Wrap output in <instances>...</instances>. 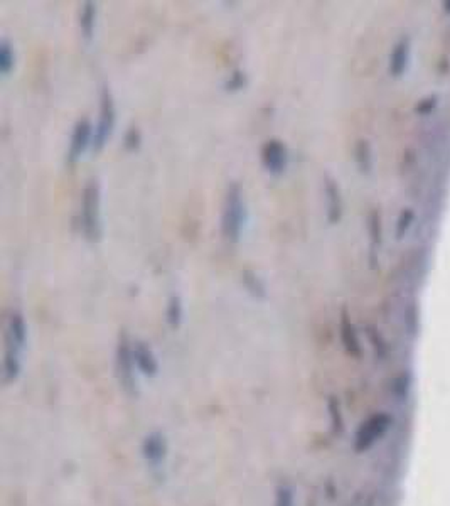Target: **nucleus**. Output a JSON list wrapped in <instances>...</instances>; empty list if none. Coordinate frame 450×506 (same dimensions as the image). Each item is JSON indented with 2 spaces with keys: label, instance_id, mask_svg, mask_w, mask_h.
<instances>
[{
  "label": "nucleus",
  "instance_id": "423d86ee",
  "mask_svg": "<svg viewBox=\"0 0 450 506\" xmlns=\"http://www.w3.org/2000/svg\"><path fill=\"white\" fill-rule=\"evenodd\" d=\"M391 422H393V419L386 412H376L371 417H368L360 425L356 435H354V450L356 453H364V450L371 449L386 434L388 429L391 427Z\"/></svg>",
  "mask_w": 450,
  "mask_h": 506
},
{
  "label": "nucleus",
  "instance_id": "4be33fe9",
  "mask_svg": "<svg viewBox=\"0 0 450 506\" xmlns=\"http://www.w3.org/2000/svg\"><path fill=\"white\" fill-rule=\"evenodd\" d=\"M142 144V134L138 130V127H130L125 132V137H123V145L129 152H135Z\"/></svg>",
  "mask_w": 450,
  "mask_h": 506
},
{
  "label": "nucleus",
  "instance_id": "b1692460",
  "mask_svg": "<svg viewBox=\"0 0 450 506\" xmlns=\"http://www.w3.org/2000/svg\"><path fill=\"white\" fill-rule=\"evenodd\" d=\"M410 218H412V213L405 211L403 215L400 216V221H398V226H397V233H398V238H401L405 234V232H407L408 225H410Z\"/></svg>",
  "mask_w": 450,
  "mask_h": 506
},
{
  "label": "nucleus",
  "instance_id": "f8f14e48",
  "mask_svg": "<svg viewBox=\"0 0 450 506\" xmlns=\"http://www.w3.org/2000/svg\"><path fill=\"white\" fill-rule=\"evenodd\" d=\"M339 333H341V341H342V346L344 350L347 351V354L354 358H360L361 357V344H360V337H358L356 328H354L353 321H351L349 314H347L346 309H342L341 313V322H339Z\"/></svg>",
  "mask_w": 450,
  "mask_h": 506
},
{
  "label": "nucleus",
  "instance_id": "7ed1b4c3",
  "mask_svg": "<svg viewBox=\"0 0 450 506\" xmlns=\"http://www.w3.org/2000/svg\"><path fill=\"white\" fill-rule=\"evenodd\" d=\"M79 225L85 238L91 243H98L103 234L101 223V184L97 178L90 179L82 191Z\"/></svg>",
  "mask_w": 450,
  "mask_h": 506
},
{
  "label": "nucleus",
  "instance_id": "9d476101",
  "mask_svg": "<svg viewBox=\"0 0 450 506\" xmlns=\"http://www.w3.org/2000/svg\"><path fill=\"white\" fill-rule=\"evenodd\" d=\"M134 359L137 370L147 378L159 375V359L145 341H134Z\"/></svg>",
  "mask_w": 450,
  "mask_h": 506
},
{
  "label": "nucleus",
  "instance_id": "f257e3e1",
  "mask_svg": "<svg viewBox=\"0 0 450 506\" xmlns=\"http://www.w3.org/2000/svg\"><path fill=\"white\" fill-rule=\"evenodd\" d=\"M27 346V322L19 309L7 314L3 331L2 381L5 385L16 383L22 372V357Z\"/></svg>",
  "mask_w": 450,
  "mask_h": 506
},
{
  "label": "nucleus",
  "instance_id": "5701e85b",
  "mask_svg": "<svg viewBox=\"0 0 450 506\" xmlns=\"http://www.w3.org/2000/svg\"><path fill=\"white\" fill-rule=\"evenodd\" d=\"M369 233H371L373 245H378L382 240V225H379V215L376 211L369 218Z\"/></svg>",
  "mask_w": 450,
  "mask_h": 506
},
{
  "label": "nucleus",
  "instance_id": "39448f33",
  "mask_svg": "<svg viewBox=\"0 0 450 506\" xmlns=\"http://www.w3.org/2000/svg\"><path fill=\"white\" fill-rule=\"evenodd\" d=\"M116 122V106L115 98H113L112 90L108 84H103L100 90V117H98V123L95 127L93 134V145L91 149L95 152H100L101 149L107 145L108 138L112 137L113 128H115Z\"/></svg>",
  "mask_w": 450,
  "mask_h": 506
},
{
  "label": "nucleus",
  "instance_id": "9b49d317",
  "mask_svg": "<svg viewBox=\"0 0 450 506\" xmlns=\"http://www.w3.org/2000/svg\"><path fill=\"white\" fill-rule=\"evenodd\" d=\"M324 193L325 197H327V221L331 225H336V223L341 221L342 197L338 182L331 176H325L324 178Z\"/></svg>",
  "mask_w": 450,
  "mask_h": 506
},
{
  "label": "nucleus",
  "instance_id": "a211bd4d",
  "mask_svg": "<svg viewBox=\"0 0 450 506\" xmlns=\"http://www.w3.org/2000/svg\"><path fill=\"white\" fill-rule=\"evenodd\" d=\"M248 84V75L247 73L243 71V69H235V71L232 73V75L228 76V78L225 80V83H223V88H225L226 91H229V93H235V91H240V90H245Z\"/></svg>",
  "mask_w": 450,
  "mask_h": 506
},
{
  "label": "nucleus",
  "instance_id": "0eeeda50",
  "mask_svg": "<svg viewBox=\"0 0 450 506\" xmlns=\"http://www.w3.org/2000/svg\"><path fill=\"white\" fill-rule=\"evenodd\" d=\"M93 134L95 128L91 125L90 119H79L75 123L71 132V138H69L68 152H66V164L68 166H75L82 159L88 147L93 145Z\"/></svg>",
  "mask_w": 450,
  "mask_h": 506
},
{
  "label": "nucleus",
  "instance_id": "6ab92c4d",
  "mask_svg": "<svg viewBox=\"0 0 450 506\" xmlns=\"http://www.w3.org/2000/svg\"><path fill=\"white\" fill-rule=\"evenodd\" d=\"M356 160L363 172H368L371 169V149H369L368 142L360 141L356 147Z\"/></svg>",
  "mask_w": 450,
  "mask_h": 506
},
{
  "label": "nucleus",
  "instance_id": "dca6fc26",
  "mask_svg": "<svg viewBox=\"0 0 450 506\" xmlns=\"http://www.w3.org/2000/svg\"><path fill=\"white\" fill-rule=\"evenodd\" d=\"M16 66V51H14L12 43L7 38H2L0 41V73L3 76L10 75Z\"/></svg>",
  "mask_w": 450,
  "mask_h": 506
},
{
  "label": "nucleus",
  "instance_id": "4468645a",
  "mask_svg": "<svg viewBox=\"0 0 450 506\" xmlns=\"http://www.w3.org/2000/svg\"><path fill=\"white\" fill-rule=\"evenodd\" d=\"M241 284L247 289L248 294L253 296L255 299H265L266 297V285L263 278L251 269H245L241 272Z\"/></svg>",
  "mask_w": 450,
  "mask_h": 506
},
{
  "label": "nucleus",
  "instance_id": "aec40b11",
  "mask_svg": "<svg viewBox=\"0 0 450 506\" xmlns=\"http://www.w3.org/2000/svg\"><path fill=\"white\" fill-rule=\"evenodd\" d=\"M275 506H295V494L288 485H280L275 490Z\"/></svg>",
  "mask_w": 450,
  "mask_h": 506
},
{
  "label": "nucleus",
  "instance_id": "20e7f679",
  "mask_svg": "<svg viewBox=\"0 0 450 506\" xmlns=\"http://www.w3.org/2000/svg\"><path fill=\"white\" fill-rule=\"evenodd\" d=\"M135 370H137V365H135L134 359V341L130 339L129 333L122 329L115 350V372L120 387L129 397H137L138 395Z\"/></svg>",
  "mask_w": 450,
  "mask_h": 506
},
{
  "label": "nucleus",
  "instance_id": "f3484780",
  "mask_svg": "<svg viewBox=\"0 0 450 506\" xmlns=\"http://www.w3.org/2000/svg\"><path fill=\"white\" fill-rule=\"evenodd\" d=\"M407 60H408V44L407 43H400L397 44V47L393 49L391 53V64L390 69L393 75H401L407 66Z\"/></svg>",
  "mask_w": 450,
  "mask_h": 506
},
{
  "label": "nucleus",
  "instance_id": "2eb2a0df",
  "mask_svg": "<svg viewBox=\"0 0 450 506\" xmlns=\"http://www.w3.org/2000/svg\"><path fill=\"white\" fill-rule=\"evenodd\" d=\"M166 321L174 331L181 328L182 321H184V306H182V299L179 294H171L169 300H167Z\"/></svg>",
  "mask_w": 450,
  "mask_h": 506
},
{
  "label": "nucleus",
  "instance_id": "ddd939ff",
  "mask_svg": "<svg viewBox=\"0 0 450 506\" xmlns=\"http://www.w3.org/2000/svg\"><path fill=\"white\" fill-rule=\"evenodd\" d=\"M97 17H98V7L95 2H83L82 9H79V32L82 38L86 43H91L95 38V31H97Z\"/></svg>",
  "mask_w": 450,
  "mask_h": 506
},
{
  "label": "nucleus",
  "instance_id": "f03ea898",
  "mask_svg": "<svg viewBox=\"0 0 450 506\" xmlns=\"http://www.w3.org/2000/svg\"><path fill=\"white\" fill-rule=\"evenodd\" d=\"M247 221V206H245L243 189L236 181L229 182L225 191L221 210V234L229 243H238Z\"/></svg>",
  "mask_w": 450,
  "mask_h": 506
},
{
  "label": "nucleus",
  "instance_id": "412c9836",
  "mask_svg": "<svg viewBox=\"0 0 450 506\" xmlns=\"http://www.w3.org/2000/svg\"><path fill=\"white\" fill-rule=\"evenodd\" d=\"M329 415H331V422H332V427H334V432H341L342 431V413H341V407H339V402L336 400L334 397L329 398Z\"/></svg>",
  "mask_w": 450,
  "mask_h": 506
},
{
  "label": "nucleus",
  "instance_id": "6e6552de",
  "mask_svg": "<svg viewBox=\"0 0 450 506\" xmlns=\"http://www.w3.org/2000/svg\"><path fill=\"white\" fill-rule=\"evenodd\" d=\"M167 453H169V444H167L166 435L162 432H150L142 441V456L152 471H160L164 468Z\"/></svg>",
  "mask_w": 450,
  "mask_h": 506
},
{
  "label": "nucleus",
  "instance_id": "1a4fd4ad",
  "mask_svg": "<svg viewBox=\"0 0 450 506\" xmlns=\"http://www.w3.org/2000/svg\"><path fill=\"white\" fill-rule=\"evenodd\" d=\"M262 164L272 176L284 174L288 166V149L279 138H270L262 147Z\"/></svg>",
  "mask_w": 450,
  "mask_h": 506
}]
</instances>
